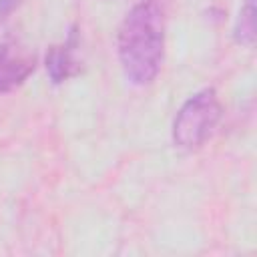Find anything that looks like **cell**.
<instances>
[{
    "mask_svg": "<svg viewBox=\"0 0 257 257\" xmlns=\"http://www.w3.org/2000/svg\"><path fill=\"white\" fill-rule=\"evenodd\" d=\"M167 16L161 0H139L116 32V54L124 78L135 86L151 84L165 60Z\"/></svg>",
    "mask_w": 257,
    "mask_h": 257,
    "instance_id": "cell-1",
    "label": "cell"
},
{
    "mask_svg": "<svg viewBox=\"0 0 257 257\" xmlns=\"http://www.w3.org/2000/svg\"><path fill=\"white\" fill-rule=\"evenodd\" d=\"M223 116V104L215 88L205 86L193 92L177 110L171 126V137L177 149L197 151L215 133Z\"/></svg>",
    "mask_w": 257,
    "mask_h": 257,
    "instance_id": "cell-2",
    "label": "cell"
},
{
    "mask_svg": "<svg viewBox=\"0 0 257 257\" xmlns=\"http://www.w3.org/2000/svg\"><path fill=\"white\" fill-rule=\"evenodd\" d=\"M36 68V54L18 40L0 42V94L20 88Z\"/></svg>",
    "mask_w": 257,
    "mask_h": 257,
    "instance_id": "cell-3",
    "label": "cell"
},
{
    "mask_svg": "<svg viewBox=\"0 0 257 257\" xmlns=\"http://www.w3.org/2000/svg\"><path fill=\"white\" fill-rule=\"evenodd\" d=\"M44 66L48 72V78L54 84L66 82L74 78L80 68H82V58H80V36L78 28L72 26L66 34V38L58 44H52L44 56Z\"/></svg>",
    "mask_w": 257,
    "mask_h": 257,
    "instance_id": "cell-4",
    "label": "cell"
},
{
    "mask_svg": "<svg viewBox=\"0 0 257 257\" xmlns=\"http://www.w3.org/2000/svg\"><path fill=\"white\" fill-rule=\"evenodd\" d=\"M255 0H243L239 14L235 18V26H233V36L239 44L251 48L255 44Z\"/></svg>",
    "mask_w": 257,
    "mask_h": 257,
    "instance_id": "cell-5",
    "label": "cell"
},
{
    "mask_svg": "<svg viewBox=\"0 0 257 257\" xmlns=\"http://www.w3.org/2000/svg\"><path fill=\"white\" fill-rule=\"evenodd\" d=\"M22 4V0H0V18H8L18 6Z\"/></svg>",
    "mask_w": 257,
    "mask_h": 257,
    "instance_id": "cell-6",
    "label": "cell"
}]
</instances>
